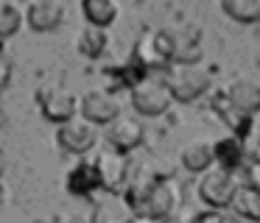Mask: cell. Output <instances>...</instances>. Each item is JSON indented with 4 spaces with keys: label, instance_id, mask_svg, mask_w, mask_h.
<instances>
[{
    "label": "cell",
    "instance_id": "7402d4cb",
    "mask_svg": "<svg viewBox=\"0 0 260 223\" xmlns=\"http://www.w3.org/2000/svg\"><path fill=\"white\" fill-rule=\"evenodd\" d=\"M76 45H79L81 56H87V59H101V56L107 53V45H109L107 28H98V25H90V22H87L79 31Z\"/></svg>",
    "mask_w": 260,
    "mask_h": 223
},
{
    "label": "cell",
    "instance_id": "7a4b0ae2",
    "mask_svg": "<svg viewBox=\"0 0 260 223\" xmlns=\"http://www.w3.org/2000/svg\"><path fill=\"white\" fill-rule=\"evenodd\" d=\"M132 61L140 67L143 72H157L174 61V36L171 31H146L135 42L132 50Z\"/></svg>",
    "mask_w": 260,
    "mask_h": 223
},
{
    "label": "cell",
    "instance_id": "f1b7e54d",
    "mask_svg": "<svg viewBox=\"0 0 260 223\" xmlns=\"http://www.w3.org/2000/svg\"><path fill=\"white\" fill-rule=\"evenodd\" d=\"M132 223H165V217H154V215H146V212H135Z\"/></svg>",
    "mask_w": 260,
    "mask_h": 223
},
{
    "label": "cell",
    "instance_id": "277c9868",
    "mask_svg": "<svg viewBox=\"0 0 260 223\" xmlns=\"http://www.w3.org/2000/svg\"><path fill=\"white\" fill-rule=\"evenodd\" d=\"M37 103H40V115L56 126L79 115V95H73L62 84H42L37 89Z\"/></svg>",
    "mask_w": 260,
    "mask_h": 223
},
{
    "label": "cell",
    "instance_id": "d4e9b609",
    "mask_svg": "<svg viewBox=\"0 0 260 223\" xmlns=\"http://www.w3.org/2000/svg\"><path fill=\"white\" fill-rule=\"evenodd\" d=\"M243 154H246V165H257L260 162V131H249L243 137Z\"/></svg>",
    "mask_w": 260,
    "mask_h": 223
},
{
    "label": "cell",
    "instance_id": "7c38bea8",
    "mask_svg": "<svg viewBox=\"0 0 260 223\" xmlns=\"http://www.w3.org/2000/svg\"><path fill=\"white\" fill-rule=\"evenodd\" d=\"M132 217H135V209L129 201L118 193H107L95 201L90 223H132Z\"/></svg>",
    "mask_w": 260,
    "mask_h": 223
},
{
    "label": "cell",
    "instance_id": "30bf717a",
    "mask_svg": "<svg viewBox=\"0 0 260 223\" xmlns=\"http://www.w3.org/2000/svg\"><path fill=\"white\" fill-rule=\"evenodd\" d=\"M179 201H182V193H179L174 178H159L157 176L151 184V190H148V195H146V201H143L135 212H146V215H154V217H168L171 212L179 206Z\"/></svg>",
    "mask_w": 260,
    "mask_h": 223
},
{
    "label": "cell",
    "instance_id": "3957f363",
    "mask_svg": "<svg viewBox=\"0 0 260 223\" xmlns=\"http://www.w3.org/2000/svg\"><path fill=\"white\" fill-rule=\"evenodd\" d=\"M165 84L171 89V98L179 103H193L210 89V72L199 64H176L168 70Z\"/></svg>",
    "mask_w": 260,
    "mask_h": 223
},
{
    "label": "cell",
    "instance_id": "9a60e30c",
    "mask_svg": "<svg viewBox=\"0 0 260 223\" xmlns=\"http://www.w3.org/2000/svg\"><path fill=\"white\" fill-rule=\"evenodd\" d=\"M213 159L218 167L224 170L238 173L241 167H246V154H243V139L235 134H226V137L215 139L213 142Z\"/></svg>",
    "mask_w": 260,
    "mask_h": 223
},
{
    "label": "cell",
    "instance_id": "6da1fadb",
    "mask_svg": "<svg viewBox=\"0 0 260 223\" xmlns=\"http://www.w3.org/2000/svg\"><path fill=\"white\" fill-rule=\"evenodd\" d=\"M132 109L140 117H159L168 112V106L174 103L171 98V89L165 84V76L157 72H146L132 84Z\"/></svg>",
    "mask_w": 260,
    "mask_h": 223
},
{
    "label": "cell",
    "instance_id": "8fae6325",
    "mask_svg": "<svg viewBox=\"0 0 260 223\" xmlns=\"http://www.w3.org/2000/svg\"><path fill=\"white\" fill-rule=\"evenodd\" d=\"M25 22L31 31H56L64 22V3L62 0H31L25 9Z\"/></svg>",
    "mask_w": 260,
    "mask_h": 223
},
{
    "label": "cell",
    "instance_id": "cb8c5ba5",
    "mask_svg": "<svg viewBox=\"0 0 260 223\" xmlns=\"http://www.w3.org/2000/svg\"><path fill=\"white\" fill-rule=\"evenodd\" d=\"M23 28V11L12 0H0V39H9Z\"/></svg>",
    "mask_w": 260,
    "mask_h": 223
},
{
    "label": "cell",
    "instance_id": "83f0119b",
    "mask_svg": "<svg viewBox=\"0 0 260 223\" xmlns=\"http://www.w3.org/2000/svg\"><path fill=\"white\" fill-rule=\"evenodd\" d=\"M246 184L260 190V162L257 165H246Z\"/></svg>",
    "mask_w": 260,
    "mask_h": 223
},
{
    "label": "cell",
    "instance_id": "52a82bcc",
    "mask_svg": "<svg viewBox=\"0 0 260 223\" xmlns=\"http://www.w3.org/2000/svg\"><path fill=\"white\" fill-rule=\"evenodd\" d=\"M92 162H95L98 178H101V190H107V193H118V190L126 184L129 170H132L129 154H120V151H115V148H104Z\"/></svg>",
    "mask_w": 260,
    "mask_h": 223
},
{
    "label": "cell",
    "instance_id": "9c48e42d",
    "mask_svg": "<svg viewBox=\"0 0 260 223\" xmlns=\"http://www.w3.org/2000/svg\"><path fill=\"white\" fill-rule=\"evenodd\" d=\"M143 134H146V128H143V120L135 115H123L120 112L118 117H115L112 123H107V131H104V137H107L109 148L120 151V154H129V151H135L137 145L143 142Z\"/></svg>",
    "mask_w": 260,
    "mask_h": 223
},
{
    "label": "cell",
    "instance_id": "e0dca14e",
    "mask_svg": "<svg viewBox=\"0 0 260 223\" xmlns=\"http://www.w3.org/2000/svg\"><path fill=\"white\" fill-rule=\"evenodd\" d=\"M224 95H226V98H230L241 112H246V115L254 117V115L260 112V84L252 81V78H235V81L226 87Z\"/></svg>",
    "mask_w": 260,
    "mask_h": 223
},
{
    "label": "cell",
    "instance_id": "2e32d148",
    "mask_svg": "<svg viewBox=\"0 0 260 223\" xmlns=\"http://www.w3.org/2000/svg\"><path fill=\"white\" fill-rule=\"evenodd\" d=\"M213 109H215V115H218V120L230 128V134H235V137L243 139L249 131H252V120H254V117L246 115V112H241L230 98H226V95H218V98H215Z\"/></svg>",
    "mask_w": 260,
    "mask_h": 223
},
{
    "label": "cell",
    "instance_id": "4fadbf2b",
    "mask_svg": "<svg viewBox=\"0 0 260 223\" xmlns=\"http://www.w3.org/2000/svg\"><path fill=\"white\" fill-rule=\"evenodd\" d=\"M64 190L70 195H79V198H87L95 190H101V178H98L95 162L92 159H81L79 165H73L64 176Z\"/></svg>",
    "mask_w": 260,
    "mask_h": 223
},
{
    "label": "cell",
    "instance_id": "8992f818",
    "mask_svg": "<svg viewBox=\"0 0 260 223\" xmlns=\"http://www.w3.org/2000/svg\"><path fill=\"white\" fill-rule=\"evenodd\" d=\"M120 115V100L109 89H87L79 98V117L90 120L92 126H107Z\"/></svg>",
    "mask_w": 260,
    "mask_h": 223
},
{
    "label": "cell",
    "instance_id": "d6986e66",
    "mask_svg": "<svg viewBox=\"0 0 260 223\" xmlns=\"http://www.w3.org/2000/svg\"><path fill=\"white\" fill-rule=\"evenodd\" d=\"M154 178H157V173L151 170V167H135V170H129V178H126V195L123 198L132 204V209H137V206L146 201V195H148V190H151V184H154Z\"/></svg>",
    "mask_w": 260,
    "mask_h": 223
},
{
    "label": "cell",
    "instance_id": "5bb4252c",
    "mask_svg": "<svg viewBox=\"0 0 260 223\" xmlns=\"http://www.w3.org/2000/svg\"><path fill=\"white\" fill-rule=\"evenodd\" d=\"M174 36V61L176 64H199L204 56V45H202V31L193 25L182 28Z\"/></svg>",
    "mask_w": 260,
    "mask_h": 223
},
{
    "label": "cell",
    "instance_id": "ba28073f",
    "mask_svg": "<svg viewBox=\"0 0 260 223\" xmlns=\"http://www.w3.org/2000/svg\"><path fill=\"white\" fill-rule=\"evenodd\" d=\"M56 142L68 154H87L98 142V128L84 117H73V120L56 126Z\"/></svg>",
    "mask_w": 260,
    "mask_h": 223
},
{
    "label": "cell",
    "instance_id": "f546056e",
    "mask_svg": "<svg viewBox=\"0 0 260 223\" xmlns=\"http://www.w3.org/2000/svg\"><path fill=\"white\" fill-rule=\"evenodd\" d=\"M3 126H6V112H3V106H0V131H3Z\"/></svg>",
    "mask_w": 260,
    "mask_h": 223
},
{
    "label": "cell",
    "instance_id": "4316f807",
    "mask_svg": "<svg viewBox=\"0 0 260 223\" xmlns=\"http://www.w3.org/2000/svg\"><path fill=\"white\" fill-rule=\"evenodd\" d=\"M12 72H14V67H12V59H9L6 53H0V92L12 84Z\"/></svg>",
    "mask_w": 260,
    "mask_h": 223
},
{
    "label": "cell",
    "instance_id": "603a6c76",
    "mask_svg": "<svg viewBox=\"0 0 260 223\" xmlns=\"http://www.w3.org/2000/svg\"><path fill=\"white\" fill-rule=\"evenodd\" d=\"M221 9L226 17L243 25H254L260 22V0H221Z\"/></svg>",
    "mask_w": 260,
    "mask_h": 223
},
{
    "label": "cell",
    "instance_id": "5b68a950",
    "mask_svg": "<svg viewBox=\"0 0 260 223\" xmlns=\"http://www.w3.org/2000/svg\"><path fill=\"white\" fill-rule=\"evenodd\" d=\"M199 198L202 204H207L210 209H226L238 190V178L232 170H224V167L213 165L204 173H199Z\"/></svg>",
    "mask_w": 260,
    "mask_h": 223
},
{
    "label": "cell",
    "instance_id": "44dd1931",
    "mask_svg": "<svg viewBox=\"0 0 260 223\" xmlns=\"http://www.w3.org/2000/svg\"><path fill=\"white\" fill-rule=\"evenodd\" d=\"M120 3L118 0H81V14L90 25L98 28H109L115 20H118Z\"/></svg>",
    "mask_w": 260,
    "mask_h": 223
},
{
    "label": "cell",
    "instance_id": "ffe728a7",
    "mask_svg": "<svg viewBox=\"0 0 260 223\" xmlns=\"http://www.w3.org/2000/svg\"><path fill=\"white\" fill-rule=\"evenodd\" d=\"M182 165L190 173H204L207 167H213L215 165L213 142H207V139H193V142H187L182 148Z\"/></svg>",
    "mask_w": 260,
    "mask_h": 223
},
{
    "label": "cell",
    "instance_id": "4dcf8cb0",
    "mask_svg": "<svg viewBox=\"0 0 260 223\" xmlns=\"http://www.w3.org/2000/svg\"><path fill=\"white\" fill-rule=\"evenodd\" d=\"M3 198H6V187H3V181H0V204H3Z\"/></svg>",
    "mask_w": 260,
    "mask_h": 223
},
{
    "label": "cell",
    "instance_id": "ac0fdd59",
    "mask_svg": "<svg viewBox=\"0 0 260 223\" xmlns=\"http://www.w3.org/2000/svg\"><path fill=\"white\" fill-rule=\"evenodd\" d=\"M230 209L243 220L260 223V190L252 187V184H238L235 195L230 201Z\"/></svg>",
    "mask_w": 260,
    "mask_h": 223
},
{
    "label": "cell",
    "instance_id": "484cf974",
    "mask_svg": "<svg viewBox=\"0 0 260 223\" xmlns=\"http://www.w3.org/2000/svg\"><path fill=\"white\" fill-rule=\"evenodd\" d=\"M190 223H235V220H232L224 209H204V212H199Z\"/></svg>",
    "mask_w": 260,
    "mask_h": 223
}]
</instances>
